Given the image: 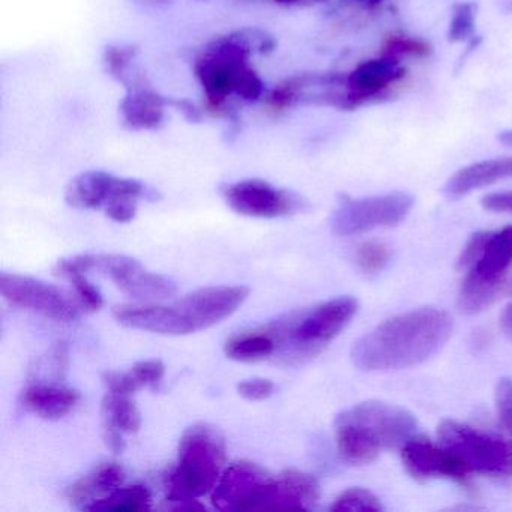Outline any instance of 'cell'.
<instances>
[{"label":"cell","instance_id":"15","mask_svg":"<svg viewBox=\"0 0 512 512\" xmlns=\"http://www.w3.org/2000/svg\"><path fill=\"white\" fill-rule=\"evenodd\" d=\"M146 187L136 179L119 178L101 170H89L76 176L65 191V200L71 208L82 211L106 209L124 197L145 196Z\"/></svg>","mask_w":512,"mask_h":512},{"label":"cell","instance_id":"39","mask_svg":"<svg viewBox=\"0 0 512 512\" xmlns=\"http://www.w3.org/2000/svg\"><path fill=\"white\" fill-rule=\"evenodd\" d=\"M383 0H338L341 8H358V10H373L379 7Z\"/></svg>","mask_w":512,"mask_h":512},{"label":"cell","instance_id":"18","mask_svg":"<svg viewBox=\"0 0 512 512\" xmlns=\"http://www.w3.org/2000/svg\"><path fill=\"white\" fill-rule=\"evenodd\" d=\"M169 100L158 94L148 82L127 89L121 103L122 122L131 131L155 130L163 124Z\"/></svg>","mask_w":512,"mask_h":512},{"label":"cell","instance_id":"19","mask_svg":"<svg viewBox=\"0 0 512 512\" xmlns=\"http://www.w3.org/2000/svg\"><path fill=\"white\" fill-rule=\"evenodd\" d=\"M80 400L76 389L59 383L34 382L22 392L23 407L47 421H59L70 415Z\"/></svg>","mask_w":512,"mask_h":512},{"label":"cell","instance_id":"28","mask_svg":"<svg viewBox=\"0 0 512 512\" xmlns=\"http://www.w3.org/2000/svg\"><path fill=\"white\" fill-rule=\"evenodd\" d=\"M476 26V5L458 4L452 10L451 22H449L448 40L451 43H463L472 38Z\"/></svg>","mask_w":512,"mask_h":512},{"label":"cell","instance_id":"10","mask_svg":"<svg viewBox=\"0 0 512 512\" xmlns=\"http://www.w3.org/2000/svg\"><path fill=\"white\" fill-rule=\"evenodd\" d=\"M413 197L406 193L352 199L341 197L331 217L332 232L338 236L358 235L380 227L397 226L412 211Z\"/></svg>","mask_w":512,"mask_h":512},{"label":"cell","instance_id":"32","mask_svg":"<svg viewBox=\"0 0 512 512\" xmlns=\"http://www.w3.org/2000/svg\"><path fill=\"white\" fill-rule=\"evenodd\" d=\"M128 373L139 391L143 388L158 389L163 383L166 367L158 359H149L137 362Z\"/></svg>","mask_w":512,"mask_h":512},{"label":"cell","instance_id":"30","mask_svg":"<svg viewBox=\"0 0 512 512\" xmlns=\"http://www.w3.org/2000/svg\"><path fill=\"white\" fill-rule=\"evenodd\" d=\"M332 511H382L379 497L364 488H349L334 500Z\"/></svg>","mask_w":512,"mask_h":512},{"label":"cell","instance_id":"17","mask_svg":"<svg viewBox=\"0 0 512 512\" xmlns=\"http://www.w3.org/2000/svg\"><path fill=\"white\" fill-rule=\"evenodd\" d=\"M320 485L310 473L289 469L272 478L259 511H302L316 505Z\"/></svg>","mask_w":512,"mask_h":512},{"label":"cell","instance_id":"5","mask_svg":"<svg viewBox=\"0 0 512 512\" xmlns=\"http://www.w3.org/2000/svg\"><path fill=\"white\" fill-rule=\"evenodd\" d=\"M227 460L223 431L208 422L191 425L179 440L178 461L167 473L166 502L173 509H197V499L212 493Z\"/></svg>","mask_w":512,"mask_h":512},{"label":"cell","instance_id":"33","mask_svg":"<svg viewBox=\"0 0 512 512\" xmlns=\"http://www.w3.org/2000/svg\"><path fill=\"white\" fill-rule=\"evenodd\" d=\"M274 392V382L269 379H262V377L244 380V382H241L238 385V394L248 401L268 400Z\"/></svg>","mask_w":512,"mask_h":512},{"label":"cell","instance_id":"24","mask_svg":"<svg viewBox=\"0 0 512 512\" xmlns=\"http://www.w3.org/2000/svg\"><path fill=\"white\" fill-rule=\"evenodd\" d=\"M152 494L145 485L119 487L86 506L88 511L137 512L151 509Z\"/></svg>","mask_w":512,"mask_h":512},{"label":"cell","instance_id":"25","mask_svg":"<svg viewBox=\"0 0 512 512\" xmlns=\"http://www.w3.org/2000/svg\"><path fill=\"white\" fill-rule=\"evenodd\" d=\"M55 274L70 281L74 293H76L77 302L83 310L88 313H97L103 308V296H101L100 290L86 278L85 272L77 271L59 260Z\"/></svg>","mask_w":512,"mask_h":512},{"label":"cell","instance_id":"4","mask_svg":"<svg viewBox=\"0 0 512 512\" xmlns=\"http://www.w3.org/2000/svg\"><path fill=\"white\" fill-rule=\"evenodd\" d=\"M335 440L350 464H368L385 449L403 448L416 436L418 422L409 410L382 401H365L335 419Z\"/></svg>","mask_w":512,"mask_h":512},{"label":"cell","instance_id":"16","mask_svg":"<svg viewBox=\"0 0 512 512\" xmlns=\"http://www.w3.org/2000/svg\"><path fill=\"white\" fill-rule=\"evenodd\" d=\"M401 458L407 472L416 479H452L467 484L470 472L458 458L442 445L415 436L401 448Z\"/></svg>","mask_w":512,"mask_h":512},{"label":"cell","instance_id":"14","mask_svg":"<svg viewBox=\"0 0 512 512\" xmlns=\"http://www.w3.org/2000/svg\"><path fill=\"white\" fill-rule=\"evenodd\" d=\"M406 76V68L400 59L380 56L361 62L346 76L341 110H355L365 104L377 103L386 98V91Z\"/></svg>","mask_w":512,"mask_h":512},{"label":"cell","instance_id":"34","mask_svg":"<svg viewBox=\"0 0 512 512\" xmlns=\"http://www.w3.org/2000/svg\"><path fill=\"white\" fill-rule=\"evenodd\" d=\"M496 406L500 421L512 436V379H502L497 383Z\"/></svg>","mask_w":512,"mask_h":512},{"label":"cell","instance_id":"6","mask_svg":"<svg viewBox=\"0 0 512 512\" xmlns=\"http://www.w3.org/2000/svg\"><path fill=\"white\" fill-rule=\"evenodd\" d=\"M358 313V301L340 296L266 323L277 343L274 361L283 365L307 364L334 341Z\"/></svg>","mask_w":512,"mask_h":512},{"label":"cell","instance_id":"38","mask_svg":"<svg viewBox=\"0 0 512 512\" xmlns=\"http://www.w3.org/2000/svg\"><path fill=\"white\" fill-rule=\"evenodd\" d=\"M169 106L176 107L188 121L191 122H199L200 121V112L197 110V107L194 106L191 101L188 100H173L169 101Z\"/></svg>","mask_w":512,"mask_h":512},{"label":"cell","instance_id":"26","mask_svg":"<svg viewBox=\"0 0 512 512\" xmlns=\"http://www.w3.org/2000/svg\"><path fill=\"white\" fill-rule=\"evenodd\" d=\"M70 364V347L65 341H59L46 356L32 368L34 382L59 383L64 379Z\"/></svg>","mask_w":512,"mask_h":512},{"label":"cell","instance_id":"22","mask_svg":"<svg viewBox=\"0 0 512 512\" xmlns=\"http://www.w3.org/2000/svg\"><path fill=\"white\" fill-rule=\"evenodd\" d=\"M275 352H277V343L266 325L239 331L238 334L227 338L224 344V353L227 358L236 362H247V364L274 359Z\"/></svg>","mask_w":512,"mask_h":512},{"label":"cell","instance_id":"13","mask_svg":"<svg viewBox=\"0 0 512 512\" xmlns=\"http://www.w3.org/2000/svg\"><path fill=\"white\" fill-rule=\"evenodd\" d=\"M272 478L253 461H235L224 469L212 490V505L220 511H259Z\"/></svg>","mask_w":512,"mask_h":512},{"label":"cell","instance_id":"29","mask_svg":"<svg viewBox=\"0 0 512 512\" xmlns=\"http://www.w3.org/2000/svg\"><path fill=\"white\" fill-rule=\"evenodd\" d=\"M430 44L419 38L407 37V35H389L382 44V55L400 59L401 56H415L425 58L430 55Z\"/></svg>","mask_w":512,"mask_h":512},{"label":"cell","instance_id":"41","mask_svg":"<svg viewBox=\"0 0 512 512\" xmlns=\"http://www.w3.org/2000/svg\"><path fill=\"white\" fill-rule=\"evenodd\" d=\"M499 142L505 146H511L512 148V130L502 131L499 134Z\"/></svg>","mask_w":512,"mask_h":512},{"label":"cell","instance_id":"12","mask_svg":"<svg viewBox=\"0 0 512 512\" xmlns=\"http://www.w3.org/2000/svg\"><path fill=\"white\" fill-rule=\"evenodd\" d=\"M227 205L239 215L251 218H280L307 208L298 194L274 187L260 179H244L223 188Z\"/></svg>","mask_w":512,"mask_h":512},{"label":"cell","instance_id":"20","mask_svg":"<svg viewBox=\"0 0 512 512\" xmlns=\"http://www.w3.org/2000/svg\"><path fill=\"white\" fill-rule=\"evenodd\" d=\"M506 179H512V157L494 158L458 170L448 179L443 191L446 196L457 199Z\"/></svg>","mask_w":512,"mask_h":512},{"label":"cell","instance_id":"37","mask_svg":"<svg viewBox=\"0 0 512 512\" xmlns=\"http://www.w3.org/2000/svg\"><path fill=\"white\" fill-rule=\"evenodd\" d=\"M104 442H106L107 448L113 452V454H122L127 448V442L124 439V433H121L115 428H103Z\"/></svg>","mask_w":512,"mask_h":512},{"label":"cell","instance_id":"21","mask_svg":"<svg viewBox=\"0 0 512 512\" xmlns=\"http://www.w3.org/2000/svg\"><path fill=\"white\" fill-rule=\"evenodd\" d=\"M124 481L125 472L121 464L113 463V461L98 464L88 475L83 476L68 488V500L85 509L95 500L101 499V497L115 491L116 488L122 487Z\"/></svg>","mask_w":512,"mask_h":512},{"label":"cell","instance_id":"27","mask_svg":"<svg viewBox=\"0 0 512 512\" xmlns=\"http://www.w3.org/2000/svg\"><path fill=\"white\" fill-rule=\"evenodd\" d=\"M139 50L134 46H110L104 52L103 61L110 77L118 80L122 85H127L130 77L136 73L134 62H136Z\"/></svg>","mask_w":512,"mask_h":512},{"label":"cell","instance_id":"40","mask_svg":"<svg viewBox=\"0 0 512 512\" xmlns=\"http://www.w3.org/2000/svg\"><path fill=\"white\" fill-rule=\"evenodd\" d=\"M500 328H502L503 334L512 340V302L505 308V311L500 317Z\"/></svg>","mask_w":512,"mask_h":512},{"label":"cell","instance_id":"36","mask_svg":"<svg viewBox=\"0 0 512 512\" xmlns=\"http://www.w3.org/2000/svg\"><path fill=\"white\" fill-rule=\"evenodd\" d=\"M481 203L487 211L512 214V191L487 194L482 197Z\"/></svg>","mask_w":512,"mask_h":512},{"label":"cell","instance_id":"1","mask_svg":"<svg viewBox=\"0 0 512 512\" xmlns=\"http://www.w3.org/2000/svg\"><path fill=\"white\" fill-rule=\"evenodd\" d=\"M452 334V319L436 308H421L386 320L356 341L352 361L365 371L409 368L436 355Z\"/></svg>","mask_w":512,"mask_h":512},{"label":"cell","instance_id":"42","mask_svg":"<svg viewBox=\"0 0 512 512\" xmlns=\"http://www.w3.org/2000/svg\"><path fill=\"white\" fill-rule=\"evenodd\" d=\"M145 5H152V7H157V5H164L169 2V0H140Z\"/></svg>","mask_w":512,"mask_h":512},{"label":"cell","instance_id":"8","mask_svg":"<svg viewBox=\"0 0 512 512\" xmlns=\"http://www.w3.org/2000/svg\"><path fill=\"white\" fill-rule=\"evenodd\" d=\"M77 271L109 278L122 293L137 301H163L176 293V284L164 275L143 268L142 263L121 254H80L62 259Z\"/></svg>","mask_w":512,"mask_h":512},{"label":"cell","instance_id":"9","mask_svg":"<svg viewBox=\"0 0 512 512\" xmlns=\"http://www.w3.org/2000/svg\"><path fill=\"white\" fill-rule=\"evenodd\" d=\"M440 445L461 461L470 473L506 476L512 473V448L499 437L446 419L437 430Z\"/></svg>","mask_w":512,"mask_h":512},{"label":"cell","instance_id":"35","mask_svg":"<svg viewBox=\"0 0 512 512\" xmlns=\"http://www.w3.org/2000/svg\"><path fill=\"white\" fill-rule=\"evenodd\" d=\"M140 197H124V199L116 200L112 205L107 206V217L116 223H130L137 214V205H139Z\"/></svg>","mask_w":512,"mask_h":512},{"label":"cell","instance_id":"31","mask_svg":"<svg viewBox=\"0 0 512 512\" xmlns=\"http://www.w3.org/2000/svg\"><path fill=\"white\" fill-rule=\"evenodd\" d=\"M391 259L388 247L382 242L368 241L356 250V262L365 274H377L383 271Z\"/></svg>","mask_w":512,"mask_h":512},{"label":"cell","instance_id":"7","mask_svg":"<svg viewBox=\"0 0 512 512\" xmlns=\"http://www.w3.org/2000/svg\"><path fill=\"white\" fill-rule=\"evenodd\" d=\"M458 269L466 271L458 308L476 314L493 304L512 269V226L497 232H478L463 248Z\"/></svg>","mask_w":512,"mask_h":512},{"label":"cell","instance_id":"2","mask_svg":"<svg viewBox=\"0 0 512 512\" xmlns=\"http://www.w3.org/2000/svg\"><path fill=\"white\" fill-rule=\"evenodd\" d=\"M277 41L260 29H242L212 41L196 62V76L212 109H223L232 95L245 103L263 97L265 85L251 68L256 53L269 55Z\"/></svg>","mask_w":512,"mask_h":512},{"label":"cell","instance_id":"11","mask_svg":"<svg viewBox=\"0 0 512 512\" xmlns=\"http://www.w3.org/2000/svg\"><path fill=\"white\" fill-rule=\"evenodd\" d=\"M0 293L14 307L59 323L76 322L82 308L59 287L26 275L4 272L0 275Z\"/></svg>","mask_w":512,"mask_h":512},{"label":"cell","instance_id":"3","mask_svg":"<svg viewBox=\"0 0 512 512\" xmlns=\"http://www.w3.org/2000/svg\"><path fill=\"white\" fill-rule=\"evenodd\" d=\"M245 286L206 287L170 305H118L116 322L152 334L182 337L205 331L232 316L247 301Z\"/></svg>","mask_w":512,"mask_h":512},{"label":"cell","instance_id":"23","mask_svg":"<svg viewBox=\"0 0 512 512\" xmlns=\"http://www.w3.org/2000/svg\"><path fill=\"white\" fill-rule=\"evenodd\" d=\"M133 395L107 392L101 403L103 428H115L124 434H136L142 427V416Z\"/></svg>","mask_w":512,"mask_h":512}]
</instances>
